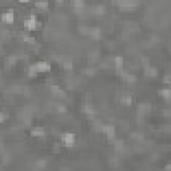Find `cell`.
I'll return each mask as SVG.
<instances>
[{"instance_id":"cell-1","label":"cell","mask_w":171,"mask_h":171,"mask_svg":"<svg viewBox=\"0 0 171 171\" xmlns=\"http://www.w3.org/2000/svg\"><path fill=\"white\" fill-rule=\"evenodd\" d=\"M116 4H118V7L123 11H131L138 7L136 0H118Z\"/></svg>"},{"instance_id":"cell-2","label":"cell","mask_w":171,"mask_h":171,"mask_svg":"<svg viewBox=\"0 0 171 171\" xmlns=\"http://www.w3.org/2000/svg\"><path fill=\"white\" fill-rule=\"evenodd\" d=\"M118 75H119L120 78L123 79L126 83H128V84H132V83H135V82H136V78H135V75L130 74L128 71L123 70V68H120V70H118Z\"/></svg>"},{"instance_id":"cell-3","label":"cell","mask_w":171,"mask_h":171,"mask_svg":"<svg viewBox=\"0 0 171 171\" xmlns=\"http://www.w3.org/2000/svg\"><path fill=\"white\" fill-rule=\"evenodd\" d=\"M102 132H103L104 135L108 138V139H111V140L115 139L116 131H115V128H114V126H111V124H103V127H102Z\"/></svg>"},{"instance_id":"cell-4","label":"cell","mask_w":171,"mask_h":171,"mask_svg":"<svg viewBox=\"0 0 171 171\" xmlns=\"http://www.w3.org/2000/svg\"><path fill=\"white\" fill-rule=\"evenodd\" d=\"M62 142L66 147H72L75 143V135L71 132H64L62 135Z\"/></svg>"},{"instance_id":"cell-5","label":"cell","mask_w":171,"mask_h":171,"mask_svg":"<svg viewBox=\"0 0 171 171\" xmlns=\"http://www.w3.org/2000/svg\"><path fill=\"white\" fill-rule=\"evenodd\" d=\"M150 111H151V104H150V103H140V104H138L136 112H138V116H139V118H143L146 114H148Z\"/></svg>"},{"instance_id":"cell-6","label":"cell","mask_w":171,"mask_h":171,"mask_svg":"<svg viewBox=\"0 0 171 171\" xmlns=\"http://www.w3.org/2000/svg\"><path fill=\"white\" fill-rule=\"evenodd\" d=\"M50 90H51V92H52V95H54V96L60 98V99L66 98V92H64L63 90L59 87V86H56V84H51V86H50Z\"/></svg>"},{"instance_id":"cell-7","label":"cell","mask_w":171,"mask_h":171,"mask_svg":"<svg viewBox=\"0 0 171 171\" xmlns=\"http://www.w3.org/2000/svg\"><path fill=\"white\" fill-rule=\"evenodd\" d=\"M144 75L148 76V78H156V76H158V70L155 67L150 66V64H146V66H144Z\"/></svg>"},{"instance_id":"cell-8","label":"cell","mask_w":171,"mask_h":171,"mask_svg":"<svg viewBox=\"0 0 171 171\" xmlns=\"http://www.w3.org/2000/svg\"><path fill=\"white\" fill-rule=\"evenodd\" d=\"M82 111L87 115L90 119H95V116H96V111L94 110L90 104H83V108H82Z\"/></svg>"},{"instance_id":"cell-9","label":"cell","mask_w":171,"mask_h":171,"mask_svg":"<svg viewBox=\"0 0 171 171\" xmlns=\"http://www.w3.org/2000/svg\"><path fill=\"white\" fill-rule=\"evenodd\" d=\"M35 66L39 72H50L51 70V64L47 62H38V63H35Z\"/></svg>"},{"instance_id":"cell-10","label":"cell","mask_w":171,"mask_h":171,"mask_svg":"<svg viewBox=\"0 0 171 171\" xmlns=\"http://www.w3.org/2000/svg\"><path fill=\"white\" fill-rule=\"evenodd\" d=\"M114 148H115L116 152H124V151H126L124 142L120 140V139H118V140L114 139Z\"/></svg>"},{"instance_id":"cell-11","label":"cell","mask_w":171,"mask_h":171,"mask_svg":"<svg viewBox=\"0 0 171 171\" xmlns=\"http://www.w3.org/2000/svg\"><path fill=\"white\" fill-rule=\"evenodd\" d=\"M24 27H26L28 31H34L35 28H36V19H35V16H31V19L26 20V22H24Z\"/></svg>"},{"instance_id":"cell-12","label":"cell","mask_w":171,"mask_h":171,"mask_svg":"<svg viewBox=\"0 0 171 171\" xmlns=\"http://www.w3.org/2000/svg\"><path fill=\"white\" fill-rule=\"evenodd\" d=\"M71 6L74 7V10L78 12V14H80V12H82V10L84 8V2H83V0H72Z\"/></svg>"},{"instance_id":"cell-13","label":"cell","mask_w":171,"mask_h":171,"mask_svg":"<svg viewBox=\"0 0 171 171\" xmlns=\"http://www.w3.org/2000/svg\"><path fill=\"white\" fill-rule=\"evenodd\" d=\"M31 135L35 136V138H43L44 135H46V131H44L43 127H35V128H32Z\"/></svg>"},{"instance_id":"cell-14","label":"cell","mask_w":171,"mask_h":171,"mask_svg":"<svg viewBox=\"0 0 171 171\" xmlns=\"http://www.w3.org/2000/svg\"><path fill=\"white\" fill-rule=\"evenodd\" d=\"M100 35H102V31H100V28H98V27H91V30H90V35L88 36H91V38L94 40H98L100 38Z\"/></svg>"},{"instance_id":"cell-15","label":"cell","mask_w":171,"mask_h":171,"mask_svg":"<svg viewBox=\"0 0 171 171\" xmlns=\"http://www.w3.org/2000/svg\"><path fill=\"white\" fill-rule=\"evenodd\" d=\"M2 18H3V22L4 23L11 24V23H14L15 16H14V12H12V11H8V12H6V14H3Z\"/></svg>"},{"instance_id":"cell-16","label":"cell","mask_w":171,"mask_h":171,"mask_svg":"<svg viewBox=\"0 0 171 171\" xmlns=\"http://www.w3.org/2000/svg\"><path fill=\"white\" fill-rule=\"evenodd\" d=\"M158 94H159V95L163 98L165 100L171 99V88H162V90L158 91Z\"/></svg>"},{"instance_id":"cell-17","label":"cell","mask_w":171,"mask_h":171,"mask_svg":"<svg viewBox=\"0 0 171 171\" xmlns=\"http://www.w3.org/2000/svg\"><path fill=\"white\" fill-rule=\"evenodd\" d=\"M120 103L124 106H131L132 104V96L128 94H124L123 96H120Z\"/></svg>"},{"instance_id":"cell-18","label":"cell","mask_w":171,"mask_h":171,"mask_svg":"<svg viewBox=\"0 0 171 171\" xmlns=\"http://www.w3.org/2000/svg\"><path fill=\"white\" fill-rule=\"evenodd\" d=\"M91 12H92L94 15H103L104 12H106V8H104V6H102V4H99V6L92 7Z\"/></svg>"},{"instance_id":"cell-19","label":"cell","mask_w":171,"mask_h":171,"mask_svg":"<svg viewBox=\"0 0 171 171\" xmlns=\"http://www.w3.org/2000/svg\"><path fill=\"white\" fill-rule=\"evenodd\" d=\"M35 6H36V8L43 11V10H47L48 8V3H47V0H39V2L35 3Z\"/></svg>"},{"instance_id":"cell-20","label":"cell","mask_w":171,"mask_h":171,"mask_svg":"<svg viewBox=\"0 0 171 171\" xmlns=\"http://www.w3.org/2000/svg\"><path fill=\"white\" fill-rule=\"evenodd\" d=\"M38 74H39V71H38V68H36L35 64L34 66H30V68H28V76H30V78H35Z\"/></svg>"},{"instance_id":"cell-21","label":"cell","mask_w":171,"mask_h":171,"mask_svg":"<svg viewBox=\"0 0 171 171\" xmlns=\"http://www.w3.org/2000/svg\"><path fill=\"white\" fill-rule=\"evenodd\" d=\"M114 63H115L116 70H120V68H123V58H122V56H116V58L114 59Z\"/></svg>"},{"instance_id":"cell-22","label":"cell","mask_w":171,"mask_h":171,"mask_svg":"<svg viewBox=\"0 0 171 171\" xmlns=\"http://www.w3.org/2000/svg\"><path fill=\"white\" fill-rule=\"evenodd\" d=\"M62 66H63V68H66V70H72V60L64 58L62 62Z\"/></svg>"},{"instance_id":"cell-23","label":"cell","mask_w":171,"mask_h":171,"mask_svg":"<svg viewBox=\"0 0 171 171\" xmlns=\"http://www.w3.org/2000/svg\"><path fill=\"white\" fill-rule=\"evenodd\" d=\"M15 63H16V56H8V58L6 59L7 66H14Z\"/></svg>"},{"instance_id":"cell-24","label":"cell","mask_w":171,"mask_h":171,"mask_svg":"<svg viewBox=\"0 0 171 171\" xmlns=\"http://www.w3.org/2000/svg\"><path fill=\"white\" fill-rule=\"evenodd\" d=\"M78 30L82 32L83 35H90V30H91V27H79Z\"/></svg>"},{"instance_id":"cell-25","label":"cell","mask_w":171,"mask_h":171,"mask_svg":"<svg viewBox=\"0 0 171 171\" xmlns=\"http://www.w3.org/2000/svg\"><path fill=\"white\" fill-rule=\"evenodd\" d=\"M23 39H24V42H27V43H30V44H34V43H35V39L32 38V36L24 35V36H23Z\"/></svg>"},{"instance_id":"cell-26","label":"cell","mask_w":171,"mask_h":171,"mask_svg":"<svg viewBox=\"0 0 171 171\" xmlns=\"http://www.w3.org/2000/svg\"><path fill=\"white\" fill-rule=\"evenodd\" d=\"M44 167H46V161L40 159L36 162V169H44Z\"/></svg>"},{"instance_id":"cell-27","label":"cell","mask_w":171,"mask_h":171,"mask_svg":"<svg viewBox=\"0 0 171 171\" xmlns=\"http://www.w3.org/2000/svg\"><path fill=\"white\" fill-rule=\"evenodd\" d=\"M56 110H58L59 112H66L67 111L66 106H63V104H56Z\"/></svg>"},{"instance_id":"cell-28","label":"cell","mask_w":171,"mask_h":171,"mask_svg":"<svg viewBox=\"0 0 171 171\" xmlns=\"http://www.w3.org/2000/svg\"><path fill=\"white\" fill-rule=\"evenodd\" d=\"M131 138H134L135 140H142V139H143V135H142V134H139V132H136V134H132Z\"/></svg>"},{"instance_id":"cell-29","label":"cell","mask_w":171,"mask_h":171,"mask_svg":"<svg viewBox=\"0 0 171 171\" xmlns=\"http://www.w3.org/2000/svg\"><path fill=\"white\" fill-rule=\"evenodd\" d=\"M83 74H87L88 76H92L94 74H95V70H94V68H87V70L83 71Z\"/></svg>"},{"instance_id":"cell-30","label":"cell","mask_w":171,"mask_h":171,"mask_svg":"<svg viewBox=\"0 0 171 171\" xmlns=\"http://www.w3.org/2000/svg\"><path fill=\"white\" fill-rule=\"evenodd\" d=\"M163 83L171 86V75H166L165 76V78H163Z\"/></svg>"},{"instance_id":"cell-31","label":"cell","mask_w":171,"mask_h":171,"mask_svg":"<svg viewBox=\"0 0 171 171\" xmlns=\"http://www.w3.org/2000/svg\"><path fill=\"white\" fill-rule=\"evenodd\" d=\"M0 118H2V119H0V120H2V122H6V120H7V118H8V115H7V112H6V111H3L2 114H0Z\"/></svg>"},{"instance_id":"cell-32","label":"cell","mask_w":171,"mask_h":171,"mask_svg":"<svg viewBox=\"0 0 171 171\" xmlns=\"http://www.w3.org/2000/svg\"><path fill=\"white\" fill-rule=\"evenodd\" d=\"M163 115H165V116H171V108H170V110H165V111H163Z\"/></svg>"},{"instance_id":"cell-33","label":"cell","mask_w":171,"mask_h":171,"mask_svg":"<svg viewBox=\"0 0 171 171\" xmlns=\"http://www.w3.org/2000/svg\"><path fill=\"white\" fill-rule=\"evenodd\" d=\"M19 2H23V3H27L28 0H19Z\"/></svg>"},{"instance_id":"cell-34","label":"cell","mask_w":171,"mask_h":171,"mask_svg":"<svg viewBox=\"0 0 171 171\" xmlns=\"http://www.w3.org/2000/svg\"><path fill=\"white\" fill-rule=\"evenodd\" d=\"M166 169H171V165H167V166H166Z\"/></svg>"},{"instance_id":"cell-35","label":"cell","mask_w":171,"mask_h":171,"mask_svg":"<svg viewBox=\"0 0 171 171\" xmlns=\"http://www.w3.org/2000/svg\"><path fill=\"white\" fill-rule=\"evenodd\" d=\"M166 102H167V103H169V104H171V99H169V100H166Z\"/></svg>"},{"instance_id":"cell-36","label":"cell","mask_w":171,"mask_h":171,"mask_svg":"<svg viewBox=\"0 0 171 171\" xmlns=\"http://www.w3.org/2000/svg\"><path fill=\"white\" fill-rule=\"evenodd\" d=\"M56 2H58V3H63V0H56Z\"/></svg>"}]
</instances>
